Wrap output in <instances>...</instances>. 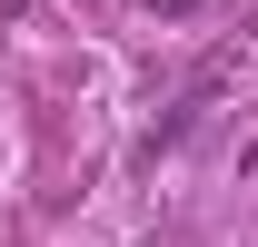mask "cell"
<instances>
[{"label":"cell","instance_id":"6da1fadb","mask_svg":"<svg viewBox=\"0 0 258 247\" xmlns=\"http://www.w3.org/2000/svg\"><path fill=\"white\" fill-rule=\"evenodd\" d=\"M149 10H199V0H149Z\"/></svg>","mask_w":258,"mask_h":247}]
</instances>
